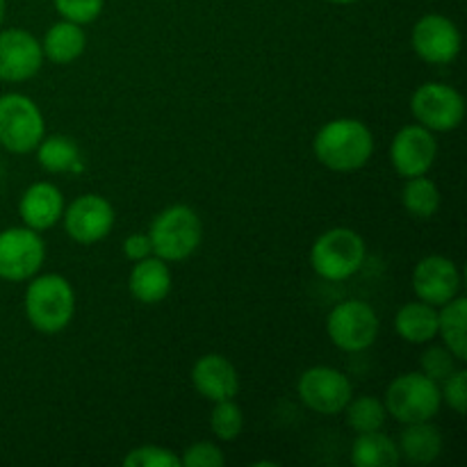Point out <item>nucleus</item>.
Masks as SVG:
<instances>
[{"label":"nucleus","instance_id":"nucleus-1","mask_svg":"<svg viewBox=\"0 0 467 467\" xmlns=\"http://www.w3.org/2000/svg\"><path fill=\"white\" fill-rule=\"evenodd\" d=\"M319 164L337 173L363 169L374 153V135L358 119H333L317 130L313 140Z\"/></svg>","mask_w":467,"mask_h":467},{"label":"nucleus","instance_id":"nucleus-32","mask_svg":"<svg viewBox=\"0 0 467 467\" xmlns=\"http://www.w3.org/2000/svg\"><path fill=\"white\" fill-rule=\"evenodd\" d=\"M226 463V456L219 450L214 442L201 441L194 442L185 450V454L181 456L182 467H223Z\"/></svg>","mask_w":467,"mask_h":467},{"label":"nucleus","instance_id":"nucleus-24","mask_svg":"<svg viewBox=\"0 0 467 467\" xmlns=\"http://www.w3.org/2000/svg\"><path fill=\"white\" fill-rule=\"evenodd\" d=\"M35 150L41 169L50 173H78L82 169L80 149L67 135H44Z\"/></svg>","mask_w":467,"mask_h":467},{"label":"nucleus","instance_id":"nucleus-17","mask_svg":"<svg viewBox=\"0 0 467 467\" xmlns=\"http://www.w3.org/2000/svg\"><path fill=\"white\" fill-rule=\"evenodd\" d=\"M64 196L59 187L53 182L39 181L23 192L18 201V214L23 219V226L32 228L36 233H44L53 228L64 214Z\"/></svg>","mask_w":467,"mask_h":467},{"label":"nucleus","instance_id":"nucleus-28","mask_svg":"<svg viewBox=\"0 0 467 467\" xmlns=\"http://www.w3.org/2000/svg\"><path fill=\"white\" fill-rule=\"evenodd\" d=\"M459 363L461 360L456 358L447 347H429L422 354V358H420L422 374L431 379V381H436L438 386H441L454 369H459Z\"/></svg>","mask_w":467,"mask_h":467},{"label":"nucleus","instance_id":"nucleus-18","mask_svg":"<svg viewBox=\"0 0 467 467\" xmlns=\"http://www.w3.org/2000/svg\"><path fill=\"white\" fill-rule=\"evenodd\" d=\"M171 269L167 267L162 258L158 255H149L144 260H137L132 267L130 278H128V290H130L132 299L140 304L155 306L162 304L171 292Z\"/></svg>","mask_w":467,"mask_h":467},{"label":"nucleus","instance_id":"nucleus-3","mask_svg":"<svg viewBox=\"0 0 467 467\" xmlns=\"http://www.w3.org/2000/svg\"><path fill=\"white\" fill-rule=\"evenodd\" d=\"M153 254L164 263H181L196 254L203 240V223L190 205H169L150 222L149 228Z\"/></svg>","mask_w":467,"mask_h":467},{"label":"nucleus","instance_id":"nucleus-34","mask_svg":"<svg viewBox=\"0 0 467 467\" xmlns=\"http://www.w3.org/2000/svg\"><path fill=\"white\" fill-rule=\"evenodd\" d=\"M328 3H333V5H351V3H356V0H328Z\"/></svg>","mask_w":467,"mask_h":467},{"label":"nucleus","instance_id":"nucleus-7","mask_svg":"<svg viewBox=\"0 0 467 467\" xmlns=\"http://www.w3.org/2000/svg\"><path fill=\"white\" fill-rule=\"evenodd\" d=\"M381 322L374 308L365 301L347 299L337 304L327 317V333L333 347L347 354H358L377 342Z\"/></svg>","mask_w":467,"mask_h":467},{"label":"nucleus","instance_id":"nucleus-4","mask_svg":"<svg viewBox=\"0 0 467 467\" xmlns=\"http://www.w3.org/2000/svg\"><path fill=\"white\" fill-rule=\"evenodd\" d=\"M365 240L345 226L331 228L315 240L310 249V265L315 274L327 281H347L360 272L365 263Z\"/></svg>","mask_w":467,"mask_h":467},{"label":"nucleus","instance_id":"nucleus-9","mask_svg":"<svg viewBox=\"0 0 467 467\" xmlns=\"http://www.w3.org/2000/svg\"><path fill=\"white\" fill-rule=\"evenodd\" d=\"M46 260V244L41 233L27 226L0 231V278L9 283L30 281L39 274Z\"/></svg>","mask_w":467,"mask_h":467},{"label":"nucleus","instance_id":"nucleus-13","mask_svg":"<svg viewBox=\"0 0 467 467\" xmlns=\"http://www.w3.org/2000/svg\"><path fill=\"white\" fill-rule=\"evenodd\" d=\"M438 158L436 137L420 123L404 126L390 144V164L401 178L427 176Z\"/></svg>","mask_w":467,"mask_h":467},{"label":"nucleus","instance_id":"nucleus-12","mask_svg":"<svg viewBox=\"0 0 467 467\" xmlns=\"http://www.w3.org/2000/svg\"><path fill=\"white\" fill-rule=\"evenodd\" d=\"M410 44L422 62L451 64L461 53V32L451 18L427 14L413 26Z\"/></svg>","mask_w":467,"mask_h":467},{"label":"nucleus","instance_id":"nucleus-27","mask_svg":"<svg viewBox=\"0 0 467 467\" xmlns=\"http://www.w3.org/2000/svg\"><path fill=\"white\" fill-rule=\"evenodd\" d=\"M210 427H213L214 436L223 442L240 438V433L244 431V413L235 404V400L214 401L213 415H210Z\"/></svg>","mask_w":467,"mask_h":467},{"label":"nucleus","instance_id":"nucleus-2","mask_svg":"<svg viewBox=\"0 0 467 467\" xmlns=\"http://www.w3.org/2000/svg\"><path fill=\"white\" fill-rule=\"evenodd\" d=\"M26 317L36 331L59 333L71 324L76 315V292L71 283L59 274L32 276L26 290Z\"/></svg>","mask_w":467,"mask_h":467},{"label":"nucleus","instance_id":"nucleus-33","mask_svg":"<svg viewBox=\"0 0 467 467\" xmlns=\"http://www.w3.org/2000/svg\"><path fill=\"white\" fill-rule=\"evenodd\" d=\"M123 254L132 263L153 255V244H150L149 233H132V235H128L126 242H123Z\"/></svg>","mask_w":467,"mask_h":467},{"label":"nucleus","instance_id":"nucleus-14","mask_svg":"<svg viewBox=\"0 0 467 467\" xmlns=\"http://www.w3.org/2000/svg\"><path fill=\"white\" fill-rule=\"evenodd\" d=\"M44 50L36 36L23 27L0 30V80L26 82L39 73Z\"/></svg>","mask_w":467,"mask_h":467},{"label":"nucleus","instance_id":"nucleus-22","mask_svg":"<svg viewBox=\"0 0 467 467\" xmlns=\"http://www.w3.org/2000/svg\"><path fill=\"white\" fill-rule=\"evenodd\" d=\"M401 461L400 447L390 436L379 431L356 433L351 445V465L356 467H395Z\"/></svg>","mask_w":467,"mask_h":467},{"label":"nucleus","instance_id":"nucleus-19","mask_svg":"<svg viewBox=\"0 0 467 467\" xmlns=\"http://www.w3.org/2000/svg\"><path fill=\"white\" fill-rule=\"evenodd\" d=\"M404 427L397 442L401 459L415 465H429L442 454V433L436 424H431V420L404 424Z\"/></svg>","mask_w":467,"mask_h":467},{"label":"nucleus","instance_id":"nucleus-29","mask_svg":"<svg viewBox=\"0 0 467 467\" xmlns=\"http://www.w3.org/2000/svg\"><path fill=\"white\" fill-rule=\"evenodd\" d=\"M126 467H181V456L173 454L167 447L158 445H141L132 450L123 459Z\"/></svg>","mask_w":467,"mask_h":467},{"label":"nucleus","instance_id":"nucleus-16","mask_svg":"<svg viewBox=\"0 0 467 467\" xmlns=\"http://www.w3.org/2000/svg\"><path fill=\"white\" fill-rule=\"evenodd\" d=\"M192 386L208 401L235 400L240 392V377L226 356L205 354L192 368Z\"/></svg>","mask_w":467,"mask_h":467},{"label":"nucleus","instance_id":"nucleus-10","mask_svg":"<svg viewBox=\"0 0 467 467\" xmlns=\"http://www.w3.org/2000/svg\"><path fill=\"white\" fill-rule=\"evenodd\" d=\"M296 395L319 415H340L354 397V386L345 372L327 365L306 369L296 381Z\"/></svg>","mask_w":467,"mask_h":467},{"label":"nucleus","instance_id":"nucleus-25","mask_svg":"<svg viewBox=\"0 0 467 467\" xmlns=\"http://www.w3.org/2000/svg\"><path fill=\"white\" fill-rule=\"evenodd\" d=\"M406 213L418 219H431L441 208V192L433 181L427 176L406 178L404 192H401Z\"/></svg>","mask_w":467,"mask_h":467},{"label":"nucleus","instance_id":"nucleus-35","mask_svg":"<svg viewBox=\"0 0 467 467\" xmlns=\"http://www.w3.org/2000/svg\"><path fill=\"white\" fill-rule=\"evenodd\" d=\"M5 18V0H0V23H3Z\"/></svg>","mask_w":467,"mask_h":467},{"label":"nucleus","instance_id":"nucleus-23","mask_svg":"<svg viewBox=\"0 0 467 467\" xmlns=\"http://www.w3.org/2000/svg\"><path fill=\"white\" fill-rule=\"evenodd\" d=\"M465 327H467V299L465 296L456 295L454 299H450L447 304H442L438 308V336L442 337L447 349L465 363L467 360V337H465Z\"/></svg>","mask_w":467,"mask_h":467},{"label":"nucleus","instance_id":"nucleus-5","mask_svg":"<svg viewBox=\"0 0 467 467\" xmlns=\"http://www.w3.org/2000/svg\"><path fill=\"white\" fill-rule=\"evenodd\" d=\"M383 404L388 415H392L400 424L427 422L436 418L442 406L441 386L422 372L400 374L388 386Z\"/></svg>","mask_w":467,"mask_h":467},{"label":"nucleus","instance_id":"nucleus-6","mask_svg":"<svg viewBox=\"0 0 467 467\" xmlns=\"http://www.w3.org/2000/svg\"><path fill=\"white\" fill-rule=\"evenodd\" d=\"M46 135L44 114L26 94L0 96V146L9 153L26 155Z\"/></svg>","mask_w":467,"mask_h":467},{"label":"nucleus","instance_id":"nucleus-30","mask_svg":"<svg viewBox=\"0 0 467 467\" xmlns=\"http://www.w3.org/2000/svg\"><path fill=\"white\" fill-rule=\"evenodd\" d=\"M53 3L64 21L78 23V26L94 23L105 7V0H53Z\"/></svg>","mask_w":467,"mask_h":467},{"label":"nucleus","instance_id":"nucleus-21","mask_svg":"<svg viewBox=\"0 0 467 467\" xmlns=\"http://www.w3.org/2000/svg\"><path fill=\"white\" fill-rule=\"evenodd\" d=\"M87 35L82 26L71 21H57L46 30L44 41H41V50L44 57H48L53 64H71L85 53Z\"/></svg>","mask_w":467,"mask_h":467},{"label":"nucleus","instance_id":"nucleus-11","mask_svg":"<svg viewBox=\"0 0 467 467\" xmlns=\"http://www.w3.org/2000/svg\"><path fill=\"white\" fill-rule=\"evenodd\" d=\"M64 231L78 244H96L114 228V208L99 194H82L64 208Z\"/></svg>","mask_w":467,"mask_h":467},{"label":"nucleus","instance_id":"nucleus-15","mask_svg":"<svg viewBox=\"0 0 467 467\" xmlns=\"http://www.w3.org/2000/svg\"><path fill=\"white\" fill-rule=\"evenodd\" d=\"M461 290V274L454 260L445 255H427L413 269V292L420 301L441 308Z\"/></svg>","mask_w":467,"mask_h":467},{"label":"nucleus","instance_id":"nucleus-31","mask_svg":"<svg viewBox=\"0 0 467 467\" xmlns=\"http://www.w3.org/2000/svg\"><path fill=\"white\" fill-rule=\"evenodd\" d=\"M441 397L456 415H465L467 409V372L463 368L454 369L441 383Z\"/></svg>","mask_w":467,"mask_h":467},{"label":"nucleus","instance_id":"nucleus-26","mask_svg":"<svg viewBox=\"0 0 467 467\" xmlns=\"http://www.w3.org/2000/svg\"><path fill=\"white\" fill-rule=\"evenodd\" d=\"M342 413L347 415V424H349V429L354 433L379 431V429H383V424L388 420L386 404L372 395L351 397L349 404L345 406Z\"/></svg>","mask_w":467,"mask_h":467},{"label":"nucleus","instance_id":"nucleus-20","mask_svg":"<svg viewBox=\"0 0 467 467\" xmlns=\"http://www.w3.org/2000/svg\"><path fill=\"white\" fill-rule=\"evenodd\" d=\"M395 331L409 345H427L438 336V308L420 299L404 304L395 315Z\"/></svg>","mask_w":467,"mask_h":467},{"label":"nucleus","instance_id":"nucleus-8","mask_svg":"<svg viewBox=\"0 0 467 467\" xmlns=\"http://www.w3.org/2000/svg\"><path fill=\"white\" fill-rule=\"evenodd\" d=\"M410 112L431 132H450L463 123L465 100L451 85L424 82L410 96Z\"/></svg>","mask_w":467,"mask_h":467}]
</instances>
